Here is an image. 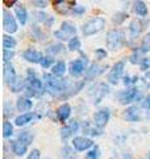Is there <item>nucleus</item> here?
I'll return each instance as SVG.
<instances>
[{"label":"nucleus","instance_id":"4468645a","mask_svg":"<svg viewBox=\"0 0 150 159\" xmlns=\"http://www.w3.org/2000/svg\"><path fill=\"white\" fill-rule=\"evenodd\" d=\"M73 146L77 151H84L94 146V141L87 137H75L73 139Z\"/></svg>","mask_w":150,"mask_h":159},{"label":"nucleus","instance_id":"393cba45","mask_svg":"<svg viewBox=\"0 0 150 159\" xmlns=\"http://www.w3.org/2000/svg\"><path fill=\"white\" fill-rule=\"evenodd\" d=\"M15 15H16V17L19 20V23L21 24V25H25L28 21V12L27 9H25L24 7H16V9H15Z\"/></svg>","mask_w":150,"mask_h":159},{"label":"nucleus","instance_id":"7ed1b4c3","mask_svg":"<svg viewBox=\"0 0 150 159\" xmlns=\"http://www.w3.org/2000/svg\"><path fill=\"white\" fill-rule=\"evenodd\" d=\"M104 27H106V19L103 17H94L91 20H88L83 24L82 27V33L86 37H90L92 34H96L100 31H103Z\"/></svg>","mask_w":150,"mask_h":159},{"label":"nucleus","instance_id":"b1692460","mask_svg":"<svg viewBox=\"0 0 150 159\" xmlns=\"http://www.w3.org/2000/svg\"><path fill=\"white\" fill-rule=\"evenodd\" d=\"M33 139H34V135L31 131H20L19 135H17V141H20L25 146L31 145V143L33 142Z\"/></svg>","mask_w":150,"mask_h":159},{"label":"nucleus","instance_id":"5701e85b","mask_svg":"<svg viewBox=\"0 0 150 159\" xmlns=\"http://www.w3.org/2000/svg\"><path fill=\"white\" fill-rule=\"evenodd\" d=\"M34 117H40V116H36L34 113H24L21 116L16 117V119H15V125L16 126H25L27 123L31 122Z\"/></svg>","mask_w":150,"mask_h":159},{"label":"nucleus","instance_id":"6ab92c4d","mask_svg":"<svg viewBox=\"0 0 150 159\" xmlns=\"http://www.w3.org/2000/svg\"><path fill=\"white\" fill-rule=\"evenodd\" d=\"M78 129H79V122L78 121H71L67 126H63L61 129V137L63 139L71 137V135H74V133L78 131Z\"/></svg>","mask_w":150,"mask_h":159},{"label":"nucleus","instance_id":"79ce46f5","mask_svg":"<svg viewBox=\"0 0 150 159\" xmlns=\"http://www.w3.org/2000/svg\"><path fill=\"white\" fill-rule=\"evenodd\" d=\"M12 114H13V106L9 102H4V117L6 118L12 117Z\"/></svg>","mask_w":150,"mask_h":159},{"label":"nucleus","instance_id":"9b49d317","mask_svg":"<svg viewBox=\"0 0 150 159\" xmlns=\"http://www.w3.org/2000/svg\"><path fill=\"white\" fill-rule=\"evenodd\" d=\"M53 7L58 13L67 15L69 12H73V9L77 7V2H74V0H57V2H53Z\"/></svg>","mask_w":150,"mask_h":159},{"label":"nucleus","instance_id":"49530a36","mask_svg":"<svg viewBox=\"0 0 150 159\" xmlns=\"http://www.w3.org/2000/svg\"><path fill=\"white\" fill-rule=\"evenodd\" d=\"M138 81V76H134V77H129V76H127V77H124V85H133V84H136Z\"/></svg>","mask_w":150,"mask_h":159},{"label":"nucleus","instance_id":"09e8293b","mask_svg":"<svg viewBox=\"0 0 150 159\" xmlns=\"http://www.w3.org/2000/svg\"><path fill=\"white\" fill-rule=\"evenodd\" d=\"M84 12H86V8H84L83 6H77L74 9H73V15H75V16H82V15H84Z\"/></svg>","mask_w":150,"mask_h":159},{"label":"nucleus","instance_id":"6e6552de","mask_svg":"<svg viewBox=\"0 0 150 159\" xmlns=\"http://www.w3.org/2000/svg\"><path fill=\"white\" fill-rule=\"evenodd\" d=\"M3 78H4V84L8 85L9 88L13 86L15 84L17 81V74H16V70H15V68L11 62L8 64H4L3 66Z\"/></svg>","mask_w":150,"mask_h":159},{"label":"nucleus","instance_id":"a878e982","mask_svg":"<svg viewBox=\"0 0 150 159\" xmlns=\"http://www.w3.org/2000/svg\"><path fill=\"white\" fill-rule=\"evenodd\" d=\"M66 73V64L63 61H58L54 64V66L52 68V74L56 77H62Z\"/></svg>","mask_w":150,"mask_h":159},{"label":"nucleus","instance_id":"72a5a7b5","mask_svg":"<svg viewBox=\"0 0 150 159\" xmlns=\"http://www.w3.org/2000/svg\"><path fill=\"white\" fill-rule=\"evenodd\" d=\"M127 19H128L127 12H116L112 17V21H113V24H116V25H121Z\"/></svg>","mask_w":150,"mask_h":159},{"label":"nucleus","instance_id":"412c9836","mask_svg":"<svg viewBox=\"0 0 150 159\" xmlns=\"http://www.w3.org/2000/svg\"><path fill=\"white\" fill-rule=\"evenodd\" d=\"M33 107V101L28 97H19L16 101V109L19 111H29Z\"/></svg>","mask_w":150,"mask_h":159},{"label":"nucleus","instance_id":"f3484780","mask_svg":"<svg viewBox=\"0 0 150 159\" xmlns=\"http://www.w3.org/2000/svg\"><path fill=\"white\" fill-rule=\"evenodd\" d=\"M56 114H57V119L59 122H66L69 117L71 116V106L69 103H63V105H61L57 109Z\"/></svg>","mask_w":150,"mask_h":159},{"label":"nucleus","instance_id":"e433bc0d","mask_svg":"<svg viewBox=\"0 0 150 159\" xmlns=\"http://www.w3.org/2000/svg\"><path fill=\"white\" fill-rule=\"evenodd\" d=\"M99 157H100V150L98 146L92 147L91 150L86 154V159H99Z\"/></svg>","mask_w":150,"mask_h":159},{"label":"nucleus","instance_id":"c756f323","mask_svg":"<svg viewBox=\"0 0 150 159\" xmlns=\"http://www.w3.org/2000/svg\"><path fill=\"white\" fill-rule=\"evenodd\" d=\"M83 131H84V134H88V135H91V137H99V135H102V129H98L95 125L91 126L88 122L83 125Z\"/></svg>","mask_w":150,"mask_h":159},{"label":"nucleus","instance_id":"bf43d9fd","mask_svg":"<svg viewBox=\"0 0 150 159\" xmlns=\"http://www.w3.org/2000/svg\"><path fill=\"white\" fill-rule=\"evenodd\" d=\"M149 159H150V152H149Z\"/></svg>","mask_w":150,"mask_h":159},{"label":"nucleus","instance_id":"c03bdc74","mask_svg":"<svg viewBox=\"0 0 150 159\" xmlns=\"http://www.w3.org/2000/svg\"><path fill=\"white\" fill-rule=\"evenodd\" d=\"M54 37L58 39V40H61V41H66V40H69V36L63 31H61V29H58V31L54 32ZM69 41H70V40H69Z\"/></svg>","mask_w":150,"mask_h":159},{"label":"nucleus","instance_id":"de8ad7c7","mask_svg":"<svg viewBox=\"0 0 150 159\" xmlns=\"http://www.w3.org/2000/svg\"><path fill=\"white\" fill-rule=\"evenodd\" d=\"M48 2L46 0H33L32 2V6L37 7V8H46L48 7Z\"/></svg>","mask_w":150,"mask_h":159},{"label":"nucleus","instance_id":"0eeeda50","mask_svg":"<svg viewBox=\"0 0 150 159\" xmlns=\"http://www.w3.org/2000/svg\"><path fill=\"white\" fill-rule=\"evenodd\" d=\"M3 27L4 31H7L8 33H15L19 29L16 17L11 12H8L7 9H3Z\"/></svg>","mask_w":150,"mask_h":159},{"label":"nucleus","instance_id":"1a4fd4ad","mask_svg":"<svg viewBox=\"0 0 150 159\" xmlns=\"http://www.w3.org/2000/svg\"><path fill=\"white\" fill-rule=\"evenodd\" d=\"M27 82L28 86L34 89L37 93H44V81L37 77V74L32 69H28L27 72Z\"/></svg>","mask_w":150,"mask_h":159},{"label":"nucleus","instance_id":"cd10ccee","mask_svg":"<svg viewBox=\"0 0 150 159\" xmlns=\"http://www.w3.org/2000/svg\"><path fill=\"white\" fill-rule=\"evenodd\" d=\"M17 45L16 39L12 36H8V34H4L3 36V48L7 49V51H13Z\"/></svg>","mask_w":150,"mask_h":159},{"label":"nucleus","instance_id":"603ef678","mask_svg":"<svg viewBox=\"0 0 150 159\" xmlns=\"http://www.w3.org/2000/svg\"><path fill=\"white\" fill-rule=\"evenodd\" d=\"M142 82H144L145 88L150 89V70H149V72H146V73H145V76L142 77Z\"/></svg>","mask_w":150,"mask_h":159},{"label":"nucleus","instance_id":"a19ab883","mask_svg":"<svg viewBox=\"0 0 150 159\" xmlns=\"http://www.w3.org/2000/svg\"><path fill=\"white\" fill-rule=\"evenodd\" d=\"M34 19H36L37 21H40V23L45 24L48 21V19H49V15L45 13V12H36V13H34Z\"/></svg>","mask_w":150,"mask_h":159},{"label":"nucleus","instance_id":"c85d7f7f","mask_svg":"<svg viewBox=\"0 0 150 159\" xmlns=\"http://www.w3.org/2000/svg\"><path fill=\"white\" fill-rule=\"evenodd\" d=\"M61 31H63L69 37H71V36L75 37V33H77V27H75L73 23H70V21H63L61 24Z\"/></svg>","mask_w":150,"mask_h":159},{"label":"nucleus","instance_id":"37998d69","mask_svg":"<svg viewBox=\"0 0 150 159\" xmlns=\"http://www.w3.org/2000/svg\"><path fill=\"white\" fill-rule=\"evenodd\" d=\"M140 69L144 70V72H146L148 69H150V57H144L142 58V61L140 62Z\"/></svg>","mask_w":150,"mask_h":159},{"label":"nucleus","instance_id":"f704fd0d","mask_svg":"<svg viewBox=\"0 0 150 159\" xmlns=\"http://www.w3.org/2000/svg\"><path fill=\"white\" fill-rule=\"evenodd\" d=\"M12 134H13V125L8 121H4V123H3V137L9 138V137H12Z\"/></svg>","mask_w":150,"mask_h":159},{"label":"nucleus","instance_id":"5fc2aeb1","mask_svg":"<svg viewBox=\"0 0 150 159\" xmlns=\"http://www.w3.org/2000/svg\"><path fill=\"white\" fill-rule=\"evenodd\" d=\"M142 45L150 47V32H149L148 34H145V37L142 39Z\"/></svg>","mask_w":150,"mask_h":159},{"label":"nucleus","instance_id":"39448f33","mask_svg":"<svg viewBox=\"0 0 150 159\" xmlns=\"http://www.w3.org/2000/svg\"><path fill=\"white\" fill-rule=\"evenodd\" d=\"M86 65H87V57L86 56L82 57V58H77V60H74V61L70 62L69 72L73 77H79L81 74L86 73V70H87Z\"/></svg>","mask_w":150,"mask_h":159},{"label":"nucleus","instance_id":"864d4df0","mask_svg":"<svg viewBox=\"0 0 150 159\" xmlns=\"http://www.w3.org/2000/svg\"><path fill=\"white\" fill-rule=\"evenodd\" d=\"M142 107H144V109H148V110L150 109V94H149L148 97L144 98V101H142Z\"/></svg>","mask_w":150,"mask_h":159},{"label":"nucleus","instance_id":"13d9d810","mask_svg":"<svg viewBox=\"0 0 150 159\" xmlns=\"http://www.w3.org/2000/svg\"><path fill=\"white\" fill-rule=\"evenodd\" d=\"M123 159H133V158H132V155H131V154H124Z\"/></svg>","mask_w":150,"mask_h":159},{"label":"nucleus","instance_id":"f03ea898","mask_svg":"<svg viewBox=\"0 0 150 159\" xmlns=\"http://www.w3.org/2000/svg\"><path fill=\"white\" fill-rule=\"evenodd\" d=\"M106 41L109 51H117L125 44V32L121 29H111L107 33Z\"/></svg>","mask_w":150,"mask_h":159},{"label":"nucleus","instance_id":"aec40b11","mask_svg":"<svg viewBox=\"0 0 150 159\" xmlns=\"http://www.w3.org/2000/svg\"><path fill=\"white\" fill-rule=\"evenodd\" d=\"M124 118L129 122H138L141 119V114H140V110L137 106H131L128 107L124 113Z\"/></svg>","mask_w":150,"mask_h":159},{"label":"nucleus","instance_id":"f257e3e1","mask_svg":"<svg viewBox=\"0 0 150 159\" xmlns=\"http://www.w3.org/2000/svg\"><path fill=\"white\" fill-rule=\"evenodd\" d=\"M44 85L45 88H46V90L50 93V94H53V96H61V94L65 92V89H66L69 86V84L70 81L69 80H59L57 78L56 76H53V74H44Z\"/></svg>","mask_w":150,"mask_h":159},{"label":"nucleus","instance_id":"9d476101","mask_svg":"<svg viewBox=\"0 0 150 159\" xmlns=\"http://www.w3.org/2000/svg\"><path fill=\"white\" fill-rule=\"evenodd\" d=\"M83 88H84V81H74V82H70L69 86L65 89V92L61 94V96H58L57 98L58 99H67L70 97L75 96V94H78Z\"/></svg>","mask_w":150,"mask_h":159},{"label":"nucleus","instance_id":"a18cd8bd","mask_svg":"<svg viewBox=\"0 0 150 159\" xmlns=\"http://www.w3.org/2000/svg\"><path fill=\"white\" fill-rule=\"evenodd\" d=\"M95 56H96V58H99V60H103V58L107 57V51L103 48H98V49H95Z\"/></svg>","mask_w":150,"mask_h":159},{"label":"nucleus","instance_id":"8fccbe9b","mask_svg":"<svg viewBox=\"0 0 150 159\" xmlns=\"http://www.w3.org/2000/svg\"><path fill=\"white\" fill-rule=\"evenodd\" d=\"M28 159H41V152H40L38 148H33V150L29 152Z\"/></svg>","mask_w":150,"mask_h":159},{"label":"nucleus","instance_id":"dca6fc26","mask_svg":"<svg viewBox=\"0 0 150 159\" xmlns=\"http://www.w3.org/2000/svg\"><path fill=\"white\" fill-rule=\"evenodd\" d=\"M23 58L25 61L32 62V64H41L44 60V54L41 52L36 51V49H27L23 53Z\"/></svg>","mask_w":150,"mask_h":159},{"label":"nucleus","instance_id":"bb28decb","mask_svg":"<svg viewBox=\"0 0 150 159\" xmlns=\"http://www.w3.org/2000/svg\"><path fill=\"white\" fill-rule=\"evenodd\" d=\"M134 12L137 13V16H141V17L148 16V12H149L148 11V6L144 2H141V0L134 2Z\"/></svg>","mask_w":150,"mask_h":159},{"label":"nucleus","instance_id":"473e14b6","mask_svg":"<svg viewBox=\"0 0 150 159\" xmlns=\"http://www.w3.org/2000/svg\"><path fill=\"white\" fill-rule=\"evenodd\" d=\"M81 45H82L81 39H79L78 36H75V37H71V39H70L67 48H69V51L75 52V51H79V49H81Z\"/></svg>","mask_w":150,"mask_h":159},{"label":"nucleus","instance_id":"3c124183","mask_svg":"<svg viewBox=\"0 0 150 159\" xmlns=\"http://www.w3.org/2000/svg\"><path fill=\"white\" fill-rule=\"evenodd\" d=\"M24 93H25V97H28V98H31V97H36L37 96V92L36 90H34V89H32V88H27V89H25V90H24Z\"/></svg>","mask_w":150,"mask_h":159},{"label":"nucleus","instance_id":"4be33fe9","mask_svg":"<svg viewBox=\"0 0 150 159\" xmlns=\"http://www.w3.org/2000/svg\"><path fill=\"white\" fill-rule=\"evenodd\" d=\"M11 143V148H12V152L15 154V155H17V157H23V155H25L27 154V151H28V146H25V145H23L20 141H11L9 142Z\"/></svg>","mask_w":150,"mask_h":159},{"label":"nucleus","instance_id":"6e6d98bb","mask_svg":"<svg viewBox=\"0 0 150 159\" xmlns=\"http://www.w3.org/2000/svg\"><path fill=\"white\" fill-rule=\"evenodd\" d=\"M54 23H56V17H53V16H49L48 21L45 23V25H46V27H50V25H53Z\"/></svg>","mask_w":150,"mask_h":159},{"label":"nucleus","instance_id":"a211bd4d","mask_svg":"<svg viewBox=\"0 0 150 159\" xmlns=\"http://www.w3.org/2000/svg\"><path fill=\"white\" fill-rule=\"evenodd\" d=\"M145 25H146V23L141 21V20H137V19L133 20V21L129 24V33H131V37H132V39L137 37L138 34L144 31Z\"/></svg>","mask_w":150,"mask_h":159},{"label":"nucleus","instance_id":"ddd939ff","mask_svg":"<svg viewBox=\"0 0 150 159\" xmlns=\"http://www.w3.org/2000/svg\"><path fill=\"white\" fill-rule=\"evenodd\" d=\"M109 118H111L109 109H102L94 114V125L98 129H103L109 122Z\"/></svg>","mask_w":150,"mask_h":159},{"label":"nucleus","instance_id":"ea45409f","mask_svg":"<svg viewBox=\"0 0 150 159\" xmlns=\"http://www.w3.org/2000/svg\"><path fill=\"white\" fill-rule=\"evenodd\" d=\"M54 64V58L52 57V56H46V57H44V60H42V62H41V66L44 68V69H48V68H50V66H54L53 65Z\"/></svg>","mask_w":150,"mask_h":159},{"label":"nucleus","instance_id":"2eb2a0df","mask_svg":"<svg viewBox=\"0 0 150 159\" xmlns=\"http://www.w3.org/2000/svg\"><path fill=\"white\" fill-rule=\"evenodd\" d=\"M106 69H107V66L94 62V64H91V65L87 68L86 73H84V78H86L87 81H90V80H95L96 77H99L102 73H104V70H106Z\"/></svg>","mask_w":150,"mask_h":159},{"label":"nucleus","instance_id":"f8f14e48","mask_svg":"<svg viewBox=\"0 0 150 159\" xmlns=\"http://www.w3.org/2000/svg\"><path fill=\"white\" fill-rule=\"evenodd\" d=\"M124 68H125V62L124 61H117L115 65L112 66V69L108 73V81L112 85H116L119 82V80L121 78L123 73H124Z\"/></svg>","mask_w":150,"mask_h":159},{"label":"nucleus","instance_id":"4d7b16f0","mask_svg":"<svg viewBox=\"0 0 150 159\" xmlns=\"http://www.w3.org/2000/svg\"><path fill=\"white\" fill-rule=\"evenodd\" d=\"M16 3H17L16 0H12V2H8V0H3V4H4L6 7H13Z\"/></svg>","mask_w":150,"mask_h":159},{"label":"nucleus","instance_id":"2f4dec72","mask_svg":"<svg viewBox=\"0 0 150 159\" xmlns=\"http://www.w3.org/2000/svg\"><path fill=\"white\" fill-rule=\"evenodd\" d=\"M28 88V82H27V78H19L16 84H15L13 86H11V90L13 93H17V92H21V90H25V89Z\"/></svg>","mask_w":150,"mask_h":159},{"label":"nucleus","instance_id":"20e7f679","mask_svg":"<svg viewBox=\"0 0 150 159\" xmlns=\"http://www.w3.org/2000/svg\"><path fill=\"white\" fill-rule=\"evenodd\" d=\"M109 93V88L104 82H99L96 85L90 88V96L92 97V103L98 105L102 102V99Z\"/></svg>","mask_w":150,"mask_h":159},{"label":"nucleus","instance_id":"052dcab7","mask_svg":"<svg viewBox=\"0 0 150 159\" xmlns=\"http://www.w3.org/2000/svg\"><path fill=\"white\" fill-rule=\"evenodd\" d=\"M46 159H49V158H46Z\"/></svg>","mask_w":150,"mask_h":159},{"label":"nucleus","instance_id":"4c0bfd02","mask_svg":"<svg viewBox=\"0 0 150 159\" xmlns=\"http://www.w3.org/2000/svg\"><path fill=\"white\" fill-rule=\"evenodd\" d=\"M141 52H140V51H137V49H136V51H134L133 52V54H132V56L131 57H129V61H131L132 64H140V62H141L142 61V58L141 57H140V56H141Z\"/></svg>","mask_w":150,"mask_h":159},{"label":"nucleus","instance_id":"c9c22d12","mask_svg":"<svg viewBox=\"0 0 150 159\" xmlns=\"http://www.w3.org/2000/svg\"><path fill=\"white\" fill-rule=\"evenodd\" d=\"M74 158H75V154L73 151V148L69 146H65L62 148V159H74Z\"/></svg>","mask_w":150,"mask_h":159},{"label":"nucleus","instance_id":"423d86ee","mask_svg":"<svg viewBox=\"0 0 150 159\" xmlns=\"http://www.w3.org/2000/svg\"><path fill=\"white\" fill-rule=\"evenodd\" d=\"M119 98H120V102L123 105H128L131 102H134V101H138L141 98V93L137 88H131L128 90H124L119 94Z\"/></svg>","mask_w":150,"mask_h":159},{"label":"nucleus","instance_id":"58836bf2","mask_svg":"<svg viewBox=\"0 0 150 159\" xmlns=\"http://www.w3.org/2000/svg\"><path fill=\"white\" fill-rule=\"evenodd\" d=\"M13 57H15V51H7V49H3V61H4V64H8Z\"/></svg>","mask_w":150,"mask_h":159},{"label":"nucleus","instance_id":"7c9ffc66","mask_svg":"<svg viewBox=\"0 0 150 159\" xmlns=\"http://www.w3.org/2000/svg\"><path fill=\"white\" fill-rule=\"evenodd\" d=\"M65 51V45L63 44H61V43H57V44H52V45H49L48 48H46V53L49 54V56H56V54H58V53H61V52H63Z\"/></svg>","mask_w":150,"mask_h":159}]
</instances>
